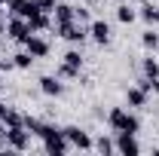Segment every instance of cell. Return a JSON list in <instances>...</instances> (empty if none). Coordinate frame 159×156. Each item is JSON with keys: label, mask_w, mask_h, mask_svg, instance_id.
<instances>
[{"label": "cell", "mask_w": 159, "mask_h": 156, "mask_svg": "<svg viewBox=\"0 0 159 156\" xmlns=\"http://www.w3.org/2000/svg\"><path fill=\"white\" fill-rule=\"evenodd\" d=\"M107 122H110V129H113V132H132V135H135V132H138L141 129V122H138V117H135V113H129V110H122V107H113V110H110V117H107Z\"/></svg>", "instance_id": "6da1fadb"}, {"label": "cell", "mask_w": 159, "mask_h": 156, "mask_svg": "<svg viewBox=\"0 0 159 156\" xmlns=\"http://www.w3.org/2000/svg\"><path fill=\"white\" fill-rule=\"evenodd\" d=\"M43 150L49 156H61V153H67L70 150V141H67V135H64V129H49L46 132V138H43Z\"/></svg>", "instance_id": "7a4b0ae2"}, {"label": "cell", "mask_w": 159, "mask_h": 156, "mask_svg": "<svg viewBox=\"0 0 159 156\" xmlns=\"http://www.w3.org/2000/svg\"><path fill=\"white\" fill-rule=\"evenodd\" d=\"M55 31H58V37L70 40V43H83L89 37V28H83L77 21H55Z\"/></svg>", "instance_id": "3957f363"}, {"label": "cell", "mask_w": 159, "mask_h": 156, "mask_svg": "<svg viewBox=\"0 0 159 156\" xmlns=\"http://www.w3.org/2000/svg\"><path fill=\"white\" fill-rule=\"evenodd\" d=\"M6 34H9V40H16V43H21V46H25V40L31 37L34 31H31L28 19H21V16H12V19L6 21Z\"/></svg>", "instance_id": "277c9868"}, {"label": "cell", "mask_w": 159, "mask_h": 156, "mask_svg": "<svg viewBox=\"0 0 159 156\" xmlns=\"http://www.w3.org/2000/svg\"><path fill=\"white\" fill-rule=\"evenodd\" d=\"M6 144L12 150H28L31 147V132L25 126H16V129H6Z\"/></svg>", "instance_id": "5b68a950"}, {"label": "cell", "mask_w": 159, "mask_h": 156, "mask_svg": "<svg viewBox=\"0 0 159 156\" xmlns=\"http://www.w3.org/2000/svg\"><path fill=\"white\" fill-rule=\"evenodd\" d=\"M64 135H67V141H70V147H77V150H92V144H95V141L86 135L83 129H77V126H67Z\"/></svg>", "instance_id": "8992f818"}, {"label": "cell", "mask_w": 159, "mask_h": 156, "mask_svg": "<svg viewBox=\"0 0 159 156\" xmlns=\"http://www.w3.org/2000/svg\"><path fill=\"white\" fill-rule=\"evenodd\" d=\"M116 153H122V156H138L141 153V144L135 141L132 132H119V138H116Z\"/></svg>", "instance_id": "52a82bcc"}, {"label": "cell", "mask_w": 159, "mask_h": 156, "mask_svg": "<svg viewBox=\"0 0 159 156\" xmlns=\"http://www.w3.org/2000/svg\"><path fill=\"white\" fill-rule=\"evenodd\" d=\"M25 49H28L34 58H43V55H49V43H46L43 37H34V34L25 40Z\"/></svg>", "instance_id": "ba28073f"}, {"label": "cell", "mask_w": 159, "mask_h": 156, "mask_svg": "<svg viewBox=\"0 0 159 156\" xmlns=\"http://www.w3.org/2000/svg\"><path fill=\"white\" fill-rule=\"evenodd\" d=\"M89 34L98 40L101 46H107V43H110V25L98 19V21H92V25H89Z\"/></svg>", "instance_id": "9c48e42d"}, {"label": "cell", "mask_w": 159, "mask_h": 156, "mask_svg": "<svg viewBox=\"0 0 159 156\" xmlns=\"http://www.w3.org/2000/svg\"><path fill=\"white\" fill-rule=\"evenodd\" d=\"M6 6H9L12 16H21V19H28L31 12H37V6H34L31 0H6Z\"/></svg>", "instance_id": "30bf717a"}, {"label": "cell", "mask_w": 159, "mask_h": 156, "mask_svg": "<svg viewBox=\"0 0 159 156\" xmlns=\"http://www.w3.org/2000/svg\"><path fill=\"white\" fill-rule=\"evenodd\" d=\"M40 89L46 95H61L64 86H61V77H40Z\"/></svg>", "instance_id": "8fae6325"}, {"label": "cell", "mask_w": 159, "mask_h": 156, "mask_svg": "<svg viewBox=\"0 0 159 156\" xmlns=\"http://www.w3.org/2000/svg\"><path fill=\"white\" fill-rule=\"evenodd\" d=\"M25 129L31 132V135H37V138H46V132L52 129L49 122H40V119H34V117H25Z\"/></svg>", "instance_id": "7c38bea8"}, {"label": "cell", "mask_w": 159, "mask_h": 156, "mask_svg": "<svg viewBox=\"0 0 159 156\" xmlns=\"http://www.w3.org/2000/svg\"><path fill=\"white\" fill-rule=\"evenodd\" d=\"M28 25H31V31H46V28H49V16H46L43 9H37V12L28 16Z\"/></svg>", "instance_id": "4fadbf2b"}, {"label": "cell", "mask_w": 159, "mask_h": 156, "mask_svg": "<svg viewBox=\"0 0 159 156\" xmlns=\"http://www.w3.org/2000/svg\"><path fill=\"white\" fill-rule=\"evenodd\" d=\"M55 21H77L74 6H70V3H58V6H55Z\"/></svg>", "instance_id": "5bb4252c"}, {"label": "cell", "mask_w": 159, "mask_h": 156, "mask_svg": "<svg viewBox=\"0 0 159 156\" xmlns=\"http://www.w3.org/2000/svg\"><path fill=\"white\" fill-rule=\"evenodd\" d=\"M125 98H129V104H132V107H144V101H147V92L138 86V89H129V95H125Z\"/></svg>", "instance_id": "9a60e30c"}, {"label": "cell", "mask_w": 159, "mask_h": 156, "mask_svg": "<svg viewBox=\"0 0 159 156\" xmlns=\"http://www.w3.org/2000/svg\"><path fill=\"white\" fill-rule=\"evenodd\" d=\"M92 150H98L101 156H107V153H113V150H116V144H113L110 138H98V141L92 144Z\"/></svg>", "instance_id": "2e32d148"}, {"label": "cell", "mask_w": 159, "mask_h": 156, "mask_svg": "<svg viewBox=\"0 0 159 156\" xmlns=\"http://www.w3.org/2000/svg\"><path fill=\"white\" fill-rule=\"evenodd\" d=\"M116 19L122 21V25H132V21L138 19V12H135L132 6H119V9H116Z\"/></svg>", "instance_id": "e0dca14e"}, {"label": "cell", "mask_w": 159, "mask_h": 156, "mask_svg": "<svg viewBox=\"0 0 159 156\" xmlns=\"http://www.w3.org/2000/svg\"><path fill=\"white\" fill-rule=\"evenodd\" d=\"M61 64H67L70 71H80V67H83V55H80V52H74V49H70V52L64 55V61H61Z\"/></svg>", "instance_id": "ac0fdd59"}, {"label": "cell", "mask_w": 159, "mask_h": 156, "mask_svg": "<svg viewBox=\"0 0 159 156\" xmlns=\"http://www.w3.org/2000/svg\"><path fill=\"white\" fill-rule=\"evenodd\" d=\"M31 61H34V55H31L28 49H25V52H19V55H12V64H16V67H21V71H25V67H31Z\"/></svg>", "instance_id": "d6986e66"}, {"label": "cell", "mask_w": 159, "mask_h": 156, "mask_svg": "<svg viewBox=\"0 0 159 156\" xmlns=\"http://www.w3.org/2000/svg\"><path fill=\"white\" fill-rule=\"evenodd\" d=\"M141 19H144V21H150V25H153V21H159V12H156V6L144 3V6H141Z\"/></svg>", "instance_id": "ffe728a7"}, {"label": "cell", "mask_w": 159, "mask_h": 156, "mask_svg": "<svg viewBox=\"0 0 159 156\" xmlns=\"http://www.w3.org/2000/svg\"><path fill=\"white\" fill-rule=\"evenodd\" d=\"M3 122H6V129H16V126H25V117H19L16 110H6Z\"/></svg>", "instance_id": "44dd1931"}, {"label": "cell", "mask_w": 159, "mask_h": 156, "mask_svg": "<svg viewBox=\"0 0 159 156\" xmlns=\"http://www.w3.org/2000/svg\"><path fill=\"white\" fill-rule=\"evenodd\" d=\"M144 77H150V80H156V77H159V61L144 58Z\"/></svg>", "instance_id": "7402d4cb"}, {"label": "cell", "mask_w": 159, "mask_h": 156, "mask_svg": "<svg viewBox=\"0 0 159 156\" xmlns=\"http://www.w3.org/2000/svg\"><path fill=\"white\" fill-rule=\"evenodd\" d=\"M144 46H147V49H156V46H159V37L153 34V31H147V34H144Z\"/></svg>", "instance_id": "603a6c76"}, {"label": "cell", "mask_w": 159, "mask_h": 156, "mask_svg": "<svg viewBox=\"0 0 159 156\" xmlns=\"http://www.w3.org/2000/svg\"><path fill=\"white\" fill-rule=\"evenodd\" d=\"M37 9H43V12H49V9H55V0H31Z\"/></svg>", "instance_id": "cb8c5ba5"}, {"label": "cell", "mask_w": 159, "mask_h": 156, "mask_svg": "<svg viewBox=\"0 0 159 156\" xmlns=\"http://www.w3.org/2000/svg\"><path fill=\"white\" fill-rule=\"evenodd\" d=\"M58 77H64V80H74V77H80V71H70L67 64H61V67H58Z\"/></svg>", "instance_id": "d4e9b609"}, {"label": "cell", "mask_w": 159, "mask_h": 156, "mask_svg": "<svg viewBox=\"0 0 159 156\" xmlns=\"http://www.w3.org/2000/svg\"><path fill=\"white\" fill-rule=\"evenodd\" d=\"M74 16H77V21H86L89 19V9H77V6H74Z\"/></svg>", "instance_id": "484cf974"}, {"label": "cell", "mask_w": 159, "mask_h": 156, "mask_svg": "<svg viewBox=\"0 0 159 156\" xmlns=\"http://www.w3.org/2000/svg\"><path fill=\"white\" fill-rule=\"evenodd\" d=\"M6 67H16V64H9V61H3V58H0V71H6Z\"/></svg>", "instance_id": "4316f807"}, {"label": "cell", "mask_w": 159, "mask_h": 156, "mask_svg": "<svg viewBox=\"0 0 159 156\" xmlns=\"http://www.w3.org/2000/svg\"><path fill=\"white\" fill-rule=\"evenodd\" d=\"M3 34H6V21L0 19V37H3Z\"/></svg>", "instance_id": "83f0119b"}, {"label": "cell", "mask_w": 159, "mask_h": 156, "mask_svg": "<svg viewBox=\"0 0 159 156\" xmlns=\"http://www.w3.org/2000/svg\"><path fill=\"white\" fill-rule=\"evenodd\" d=\"M6 110H9V107H3V104H0V119L6 117Z\"/></svg>", "instance_id": "f1b7e54d"}, {"label": "cell", "mask_w": 159, "mask_h": 156, "mask_svg": "<svg viewBox=\"0 0 159 156\" xmlns=\"http://www.w3.org/2000/svg\"><path fill=\"white\" fill-rule=\"evenodd\" d=\"M3 138H6V132H3V119H0V141H3Z\"/></svg>", "instance_id": "f546056e"}, {"label": "cell", "mask_w": 159, "mask_h": 156, "mask_svg": "<svg viewBox=\"0 0 159 156\" xmlns=\"http://www.w3.org/2000/svg\"><path fill=\"white\" fill-rule=\"evenodd\" d=\"M153 92H159V77H156V80H153Z\"/></svg>", "instance_id": "4dcf8cb0"}, {"label": "cell", "mask_w": 159, "mask_h": 156, "mask_svg": "<svg viewBox=\"0 0 159 156\" xmlns=\"http://www.w3.org/2000/svg\"><path fill=\"white\" fill-rule=\"evenodd\" d=\"M3 3H6V0H0V12H3Z\"/></svg>", "instance_id": "1f68e13d"}, {"label": "cell", "mask_w": 159, "mask_h": 156, "mask_svg": "<svg viewBox=\"0 0 159 156\" xmlns=\"http://www.w3.org/2000/svg\"><path fill=\"white\" fill-rule=\"evenodd\" d=\"M0 92H3V83H0Z\"/></svg>", "instance_id": "d6a6232c"}, {"label": "cell", "mask_w": 159, "mask_h": 156, "mask_svg": "<svg viewBox=\"0 0 159 156\" xmlns=\"http://www.w3.org/2000/svg\"><path fill=\"white\" fill-rule=\"evenodd\" d=\"M156 12H159V6H156Z\"/></svg>", "instance_id": "836d02e7"}]
</instances>
